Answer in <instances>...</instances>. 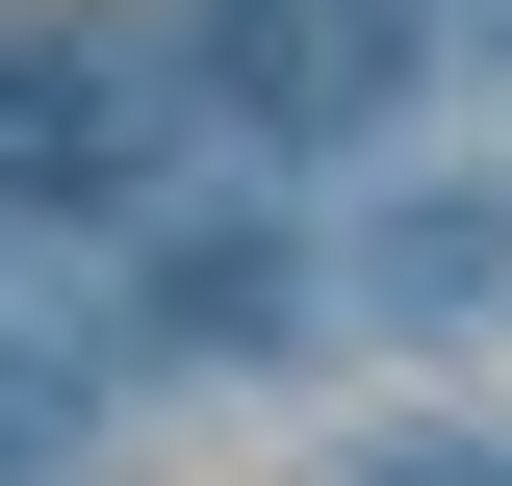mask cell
<instances>
[{
    "mask_svg": "<svg viewBox=\"0 0 512 486\" xmlns=\"http://www.w3.org/2000/svg\"><path fill=\"white\" fill-rule=\"evenodd\" d=\"M205 77H231L282 154H308V128H384L410 103V0H205Z\"/></svg>",
    "mask_w": 512,
    "mask_h": 486,
    "instance_id": "1",
    "label": "cell"
},
{
    "mask_svg": "<svg viewBox=\"0 0 512 486\" xmlns=\"http://www.w3.org/2000/svg\"><path fill=\"white\" fill-rule=\"evenodd\" d=\"M154 180V103L103 52H0V205H128Z\"/></svg>",
    "mask_w": 512,
    "mask_h": 486,
    "instance_id": "2",
    "label": "cell"
},
{
    "mask_svg": "<svg viewBox=\"0 0 512 486\" xmlns=\"http://www.w3.org/2000/svg\"><path fill=\"white\" fill-rule=\"evenodd\" d=\"M154 333H180V359H282V333H308V256L282 231H180L154 256Z\"/></svg>",
    "mask_w": 512,
    "mask_h": 486,
    "instance_id": "3",
    "label": "cell"
},
{
    "mask_svg": "<svg viewBox=\"0 0 512 486\" xmlns=\"http://www.w3.org/2000/svg\"><path fill=\"white\" fill-rule=\"evenodd\" d=\"M512 282V205L461 180V205H410V231H384V307H487Z\"/></svg>",
    "mask_w": 512,
    "mask_h": 486,
    "instance_id": "4",
    "label": "cell"
},
{
    "mask_svg": "<svg viewBox=\"0 0 512 486\" xmlns=\"http://www.w3.org/2000/svg\"><path fill=\"white\" fill-rule=\"evenodd\" d=\"M26 461H77V359H0V486Z\"/></svg>",
    "mask_w": 512,
    "mask_h": 486,
    "instance_id": "5",
    "label": "cell"
},
{
    "mask_svg": "<svg viewBox=\"0 0 512 486\" xmlns=\"http://www.w3.org/2000/svg\"><path fill=\"white\" fill-rule=\"evenodd\" d=\"M384 486H487V461H384Z\"/></svg>",
    "mask_w": 512,
    "mask_h": 486,
    "instance_id": "6",
    "label": "cell"
}]
</instances>
